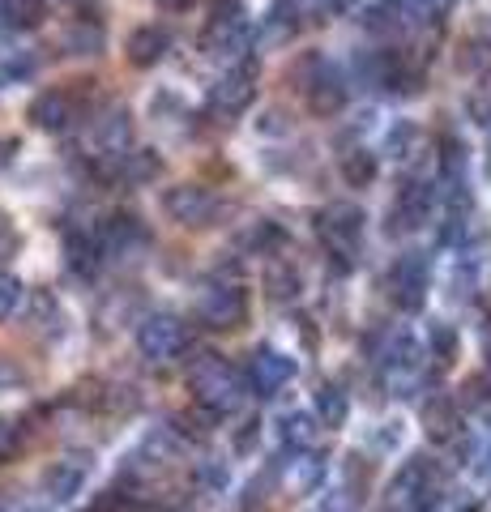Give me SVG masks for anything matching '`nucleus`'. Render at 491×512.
<instances>
[{"instance_id":"f257e3e1","label":"nucleus","mask_w":491,"mask_h":512,"mask_svg":"<svg viewBox=\"0 0 491 512\" xmlns=\"http://www.w3.org/2000/svg\"><path fill=\"white\" fill-rule=\"evenodd\" d=\"M188 384H193L197 402L218 414H227L244 402V376L218 355H197L193 372H188Z\"/></svg>"},{"instance_id":"f03ea898","label":"nucleus","mask_w":491,"mask_h":512,"mask_svg":"<svg viewBox=\"0 0 491 512\" xmlns=\"http://www.w3.org/2000/svg\"><path fill=\"white\" fill-rule=\"evenodd\" d=\"M257 56H244L235 69L218 82L214 90H210V99H205V107H210V116H218V120H235L240 111L257 99Z\"/></svg>"},{"instance_id":"7ed1b4c3","label":"nucleus","mask_w":491,"mask_h":512,"mask_svg":"<svg viewBox=\"0 0 491 512\" xmlns=\"http://www.w3.org/2000/svg\"><path fill=\"white\" fill-rule=\"evenodd\" d=\"M163 210L171 222H180V227H214L218 218V197L205 184H176L163 192Z\"/></svg>"},{"instance_id":"20e7f679","label":"nucleus","mask_w":491,"mask_h":512,"mask_svg":"<svg viewBox=\"0 0 491 512\" xmlns=\"http://www.w3.org/2000/svg\"><path fill=\"white\" fill-rule=\"evenodd\" d=\"M316 235L325 239L329 256H351L359 235H363V210L359 205H346V201H334L316 214Z\"/></svg>"},{"instance_id":"39448f33","label":"nucleus","mask_w":491,"mask_h":512,"mask_svg":"<svg viewBox=\"0 0 491 512\" xmlns=\"http://www.w3.org/2000/svg\"><path fill=\"white\" fill-rule=\"evenodd\" d=\"M248 312V295L240 291V282H223L214 278L205 291L197 295V316L205 320L210 329H235Z\"/></svg>"},{"instance_id":"423d86ee","label":"nucleus","mask_w":491,"mask_h":512,"mask_svg":"<svg viewBox=\"0 0 491 512\" xmlns=\"http://www.w3.org/2000/svg\"><path fill=\"white\" fill-rule=\"evenodd\" d=\"M188 342V333L176 316H150L146 325L137 329V350L146 355L150 363H163V359H176Z\"/></svg>"},{"instance_id":"0eeeda50","label":"nucleus","mask_w":491,"mask_h":512,"mask_svg":"<svg viewBox=\"0 0 491 512\" xmlns=\"http://www.w3.org/2000/svg\"><path fill=\"white\" fill-rule=\"evenodd\" d=\"M423 295H427V261L419 252H406L402 261L389 269V299L398 303V308L415 312V308H423Z\"/></svg>"},{"instance_id":"6e6552de","label":"nucleus","mask_w":491,"mask_h":512,"mask_svg":"<svg viewBox=\"0 0 491 512\" xmlns=\"http://www.w3.org/2000/svg\"><path fill=\"white\" fill-rule=\"evenodd\" d=\"M291 376H295V359L278 355V350H269V346H261L257 355H252V363H248V380H252V389L265 393V397H269V393H278Z\"/></svg>"},{"instance_id":"1a4fd4ad","label":"nucleus","mask_w":491,"mask_h":512,"mask_svg":"<svg viewBox=\"0 0 491 512\" xmlns=\"http://www.w3.org/2000/svg\"><path fill=\"white\" fill-rule=\"evenodd\" d=\"M248 39H252V30H248V22L240 18V13H218V18L210 22V30H205V52L240 56V52H248Z\"/></svg>"},{"instance_id":"9d476101","label":"nucleus","mask_w":491,"mask_h":512,"mask_svg":"<svg viewBox=\"0 0 491 512\" xmlns=\"http://www.w3.org/2000/svg\"><path fill=\"white\" fill-rule=\"evenodd\" d=\"M30 124L43 128V133H60V128H69L73 116H77V103H73V94L69 90H47L39 94L35 103H30Z\"/></svg>"},{"instance_id":"9b49d317","label":"nucleus","mask_w":491,"mask_h":512,"mask_svg":"<svg viewBox=\"0 0 491 512\" xmlns=\"http://www.w3.org/2000/svg\"><path fill=\"white\" fill-rule=\"evenodd\" d=\"M99 239H103L107 252H133V248L150 244V231H146V222H141L137 214H112L99 227Z\"/></svg>"},{"instance_id":"f8f14e48","label":"nucleus","mask_w":491,"mask_h":512,"mask_svg":"<svg viewBox=\"0 0 491 512\" xmlns=\"http://www.w3.org/2000/svg\"><path fill=\"white\" fill-rule=\"evenodd\" d=\"M423 427L436 444H457L462 440V410H457L453 397H432L423 406Z\"/></svg>"},{"instance_id":"ddd939ff","label":"nucleus","mask_w":491,"mask_h":512,"mask_svg":"<svg viewBox=\"0 0 491 512\" xmlns=\"http://www.w3.org/2000/svg\"><path fill=\"white\" fill-rule=\"evenodd\" d=\"M427 214H432V188L419 180H406L398 192V205H393V218H398L402 227H423Z\"/></svg>"},{"instance_id":"4468645a","label":"nucleus","mask_w":491,"mask_h":512,"mask_svg":"<svg viewBox=\"0 0 491 512\" xmlns=\"http://www.w3.org/2000/svg\"><path fill=\"white\" fill-rule=\"evenodd\" d=\"M308 107L316 111V116L334 120L338 111L346 107V86L338 82L334 73H321V77H312V82H308Z\"/></svg>"},{"instance_id":"2eb2a0df","label":"nucleus","mask_w":491,"mask_h":512,"mask_svg":"<svg viewBox=\"0 0 491 512\" xmlns=\"http://www.w3.org/2000/svg\"><path fill=\"white\" fill-rule=\"evenodd\" d=\"M167 30L163 26H137L133 35H129V60L137 64V69H150V64L163 60L167 52Z\"/></svg>"},{"instance_id":"dca6fc26","label":"nucleus","mask_w":491,"mask_h":512,"mask_svg":"<svg viewBox=\"0 0 491 512\" xmlns=\"http://www.w3.org/2000/svg\"><path fill=\"white\" fill-rule=\"evenodd\" d=\"M65 252H69V269H73V274H82V278H90L94 274V269H99L103 265V239L99 235H69L65 239Z\"/></svg>"},{"instance_id":"f3484780","label":"nucleus","mask_w":491,"mask_h":512,"mask_svg":"<svg viewBox=\"0 0 491 512\" xmlns=\"http://www.w3.org/2000/svg\"><path fill=\"white\" fill-rule=\"evenodd\" d=\"M116 167H120V180L150 184L154 175L163 171V158H158L154 150H124V154H116Z\"/></svg>"},{"instance_id":"a211bd4d","label":"nucleus","mask_w":491,"mask_h":512,"mask_svg":"<svg viewBox=\"0 0 491 512\" xmlns=\"http://www.w3.org/2000/svg\"><path fill=\"white\" fill-rule=\"evenodd\" d=\"M82 483H86V474L77 466H69V461H60V466H52L43 474V491L52 495V500H73V495L82 491Z\"/></svg>"},{"instance_id":"6ab92c4d","label":"nucleus","mask_w":491,"mask_h":512,"mask_svg":"<svg viewBox=\"0 0 491 512\" xmlns=\"http://www.w3.org/2000/svg\"><path fill=\"white\" fill-rule=\"evenodd\" d=\"M299 269L295 265H269L265 269V295L274 299V303H287V299H295L299 295Z\"/></svg>"},{"instance_id":"aec40b11","label":"nucleus","mask_w":491,"mask_h":512,"mask_svg":"<svg viewBox=\"0 0 491 512\" xmlns=\"http://www.w3.org/2000/svg\"><path fill=\"white\" fill-rule=\"evenodd\" d=\"M346 393L338 389V384H321V389H316V414H321V423L325 427H342L346 423Z\"/></svg>"},{"instance_id":"412c9836","label":"nucleus","mask_w":491,"mask_h":512,"mask_svg":"<svg viewBox=\"0 0 491 512\" xmlns=\"http://www.w3.org/2000/svg\"><path fill=\"white\" fill-rule=\"evenodd\" d=\"M65 47L73 56H90V52H99L103 47V26L99 22H86V18H77V26L65 30Z\"/></svg>"},{"instance_id":"4be33fe9","label":"nucleus","mask_w":491,"mask_h":512,"mask_svg":"<svg viewBox=\"0 0 491 512\" xmlns=\"http://www.w3.org/2000/svg\"><path fill=\"white\" fill-rule=\"evenodd\" d=\"M376 154H368V150H351L342 158V180L351 184V188H368L372 180H376Z\"/></svg>"},{"instance_id":"5701e85b","label":"nucleus","mask_w":491,"mask_h":512,"mask_svg":"<svg viewBox=\"0 0 491 512\" xmlns=\"http://www.w3.org/2000/svg\"><path fill=\"white\" fill-rule=\"evenodd\" d=\"M295 30H299V5L295 0H278V5L265 13V35L287 39V35H295Z\"/></svg>"},{"instance_id":"b1692460","label":"nucleus","mask_w":491,"mask_h":512,"mask_svg":"<svg viewBox=\"0 0 491 512\" xmlns=\"http://www.w3.org/2000/svg\"><path fill=\"white\" fill-rule=\"evenodd\" d=\"M278 436H282V444L287 448H308L312 444V419L308 414H282L278 419Z\"/></svg>"},{"instance_id":"393cba45","label":"nucleus","mask_w":491,"mask_h":512,"mask_svg":"<svg viewBox=\"0 0 491 512\" xmlns=\"http://www.w3.org/2000/svg\"><path fill=\"white\" fill-rule=\"evenodd\" d=\"M248 244L257 248V252H265V256H274L282 244H287V231H282V222H274V218H261L257 227H252Z\"/></svg>"},{"instance_id":"a878e982","label":"nucleus","mask_w":491,"mask_h":512,"mask_svg":"<svg viewBox=\"0 0 491 512\" xmlns=\"http://www.w3.org/2000/svg\"><path fill=\"white\" fill-rule=\"evenodd\" d=\"M218 419H223V414H218V410H210V406H188L184 414H180V431H184V436H210V427L218 423Z\"/></svg>"},{"instance_id":"bb28decb","label":"nucleus","mask_w":491,"mask_h":512,"mask_svg":"<svg viewBox=\"0 0 491 512\" xmlns=\"http://www.w3.org/2000/svg\"><path fill=\"white\" fill-rule=\"evenodd\" d=\"M457 64H462V73L470 77H487L491 73V43H462V56H457Z\"/></svg>"},{"instance_id":"cd10ccee","label":"nucleus","mask_w":491,"mask_h":512,"mask_svg":"<svg viewBox=\"0 0 491 512\" xmlns=\"http://www.w3.org/2000/svg\"><path fill=\"white\" fill-rule=\"evenodd\" d=\"M321 474H325V461L316 457V453H304V457H299L295 466H291V483H295L299 491H312L316 483H321Z\"/></svg>"},{"instance_id":"c85d7f7f","label":"nucleus","mask_w":491,"mask_h":512,"mask_svg":"<svg viewBox=\"0 0 491 512\" xmlns=\"http://www.w3.org/2000/svg\"><path fill=\"white\" fill-rule=\"evenodd\" d=\"M5 13L13 26H39L47 18V5L43 0H5Z\"/></svg>"},{"instance_id":"c756f323","label":"nucleus","mask_w":491,"mask_h":512,"mask_svg":"<svg viewBox=\"0 0 491 512\" xmlns=\"http://www.w3.org/2000/svg\"><path fill=\"white\" fill-rule=\"evenodd\" d=\"M257 440H261V419H244L240 431H235V440H231V453L235 457H248L252 448H257Z\"/></svg>"},{"instance_id":"7c9ffc66","label":"nucleus","mask_w":491,"mask_h":512,"mask_svg":"<svg viewBox=\"0 0 491 512\" xmlns=\"http://www.w3.org/2000/svg\"><path fill=\"white\" fill-rule=\"evenodd\" d=\"M432 355H436L440 363H453V359H457V333H453L449 325H436V329H432Z\"/></svg>"},{"instance_id":"2f4dec72","label":"nucleus","mask_w":491,"mask_h":512,"mask_svg":"<svg viewBox=\"0 0 491 512\" xmlns=\"http://www.w3.org/2000/svg\"><path fill=\"white\" fill-rule=\"evenodd\" d=\"M18 303H22V282L0 269V316H9Z\"/></svg>"},{"instance_id":"473e14b6","label":"nucleus","mask_w":491,"mask_h":512,"mask_svg":"<svg viewBox=\"0 0 491 512\" xmlns=\"http://www.w3.org/2000/svg\"><path fill=\"white\" fill-rule=\"evenodd\" d=\"M35 73V56H9L5 64H0V77H5V82H26V77Z\"/></svg>"},{"instance_id":"72a5a7b5","label":"nucleus","mask_w":491,"mask_h":512,"mask_svg":"<svg viewBox=\"0 0 491 512\" xmlns=\"http://www.w3.org/2000/svg\"><path fill=\"white\" fill-rule=\"evenodd\" d=\"M415 141H419V128H415V124H398V128L389 133V150L398 154V158H406L410 150H415Z\"/></svg>"},{"instance_id":"f704fd0d","label":"nucleus","mask_w":491,"mask_h":512,"mask_svg":"<svg viewBox=\"0 0 491 512\" xmlns=\"http://www.w3.org/2000/svg\"><path fill=\"white\" fill-rule=\"evenodd\" d=\"M193 483L205 487V491H223V487H227V470H223V466H201V470L193 474Z\"/></svg>"},{"instance_id":"c9c22d12","label":"nucleus","mask_w":491,"mask_h":512,"mask_svg":"<svg viewBox=\"0 0 491 512\" xmlns=\"http://www.w3.org/2000/svg\"><path fill=\"white\" fill-rule=\"evenodd\" d=\"M13 248H18V235H13L9 218H0V256H9Z\"/></svg>"},{"instance_id":"e433bc0d","label":"nucleus","mask_w":491,"mask_h":512,"mask_svg":"<svg viewBox=\"0 0 491 512\" xmlns=\"http://www.w3.org/2000/svg\"><path fill=\"white\" fill-rule=\"evenodd\" d=\"M299 9H321V13H329V9H342L346 0H295Z\"/></svg>"},{"instance_id":"4c0bfd02","label":"nucleus","mask_w":491,"mask_h":512,"mask_svg":"<svg viewBox=\"0 0 491 512\" xmlns=\"http://www.w3.org/2000/svg\"><path fill=\"white\" fill-rule=\"evenodd\" d=\"M13 154H18V141H13V137H0V167H9Z\"/></svg>"},{"instance_id":"58836bf2","label":"nucleus","mask_w":491,"mask_h":512,"mask_svg":"<svg viewBox=\"0 0 491 512\" xmlns=\"http://www.w3.org/2000/svg\"><path fill=\"white\" fill-rule=\"evenodd\" d=\"M479 478H483V483L491 487V448H487V453L479 457Z\"/></svg>"},{"instance_id":"ea45409f","label":"nucleus","mask_w":491,"mask_h":512,"mask_svg":"<svg viewBox=\"0 0 491 512\" xmlns=\"http://www.w3.org/2000/svg\"><path fill=\"white\" fill-rule=\"evenodd\" d=\"M158 5H163V9H188L193 0H158Z\"/></svg>"},{"instance_id":"a19ab883","label":"nucleus","mask_w":491,"mask_h":512,"mask_svg":"<svg viewBox=\"0 0 491 512\" xmlns=\"http://www.w3.org/2000/svg\"><path fill=\"white\" fill-rule=\"evenodd\" d=\"M453 512H483L479 504H462V508H453Z\"/></svg>"},{"instance_id":"79ce46f5","label":"nucleus","mask_w":491,"mask_h":512,"mask_svg":"<svg viewBox=\"0 0 491 512\" xmlns=\"http://www.w3.org/2000/svg\"><path fill=\"white\" fill-rule=\"evenodd\" d=\"M218 5H227V0H218ZM231 5H235V0H231Z\"/></svg>"}]
</instances>
